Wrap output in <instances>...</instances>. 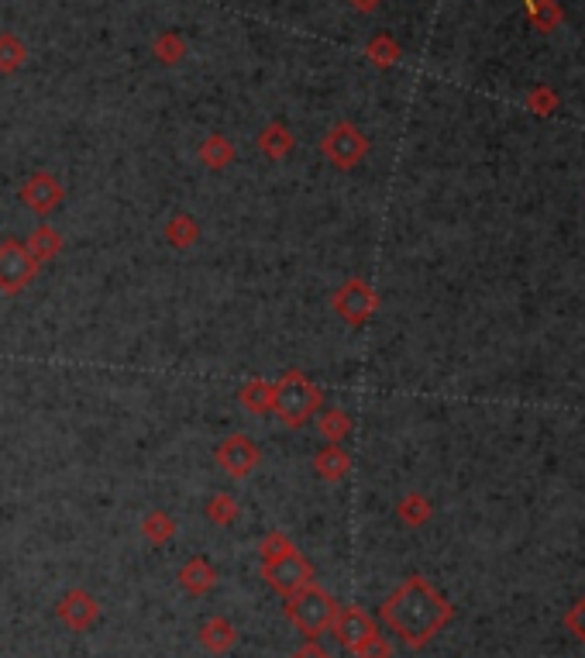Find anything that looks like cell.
I'll use <instances>...</instances> for the list:
<instances>
[{"mask_svg":"<svg viewBox=\"0 0 585 658\" xmlns=\"http://www.w3.org/2000/svg\"><path fill=\"white\" fill-rule=\"evenodd\" d=\"M379 614L410 648H424L427 641L448 624L451 607H448V600L427 583V579L410 576L400 590L382 603Z\"/></svg>","mask_w":585,"mask_h":658,"instance_id":"1","label":"cell"},{"mask_svg":"<svg viewBox=\"0 0 585 658\" xmlns=\"http://www.w3.org/2000/svg\"><path fill=\"white\" fill-rule=\"evenodd\" d=\"M321 407V386L300 369H290L279 383H272V417H279V424H286L290 431H300L310 417L321 414Z\"/></svg>","mask_w":585,"mask_h":658,"instance_id":"2","label":"cell"},{"mask_svg":"<svg viewBox=\"0 0 585 658\" xmlns=\"http://www.w3.org/2000/svg\"><path fill=\"white\" fill-rule=\"evenodd\" d=\"M286 617H290L300 634L321 638L324 631H331L334 617H338V603H334V596L321 590L317 583H307L286 596Z\"/></svg>","mask_w":585,"mask_h":658,"instance_id":"3","label":"cell"},{"mask_svg":"<svg viewBox=\"0 0 585 658\" xmlns=\"http://www.w3.org/2000/svg\"><path fill=\"white\" fill-rule=\"evenodd\" d=\"M331 307L345 324H351V328H362V324L379 311V297H376V290H372L369 283L358 280V276H351V280H345L338 290L331 293Z\"/></svg>","mask_w":585,"mask_h":658,"instance_id":"4","label":"cell"},{"mask_svg":"<svg viewBox=\"0 0 585 658\" xmlns=\"http://www.w3.org/2000/svg\"><path fill=\"white\" fill-rule=\"evenodd\" d=\"M38 276V262L31 259L21 238H4L0 242V293L18 297L25 286Z\"/></svg>","mask_w":585,"mask_h":658,"instance_id":"5","label":"cell"},{"mask_svg":"<svg viewBox=\"0 0 585 658\" xmlns=\"http://www.w3.org/2000/svg\"><path fill=\"white\" fill-rule=\"evenodd\" d=\"M365 152H369V138H365L355 125H348V121L334 125L321 138V156L338 169H355L358 162L365 159Z\"/></svg>","mask_w":585,"mask_h":658,"instance_id":"6","label":"cell"},{"mask_svg":"<svg viewBox=\"0 0 585 658\" xmlns=\"http://www.w3.org/2000/svg\"><path fill=\"white\" fill-rule=\"evenodd\" d=\"M262 579L272 586V590H279L283 596H290V593L300 590V586L314 583V565H310V562L303 559V555L293 548V552L279 555V559L262 562Z\"/></svg>","mask_w":585,"mask_h":658,"instance_id":"7","label":"cell"},{"mask_svg":"<svg viewBox=\"0 0 585 658\" xmlns=\"http://www.w3.org/2000/svg\"><path fill=\"white\" fill-rule=\"evenodd\" d=\"M214 462L228 472L231 479H245L259 469L262 462V448L255 445L248 435H228L221 445L214 448Z\"/></svg>","mask_w":585,"mask_h":658,"instance_id":"8","label":"cell"},{"mask_svg":"<svg viewBox=\"0 0 585 658\" xmlns=\"http://www.w3.org/2000/svg\"><path fill=\"white\" fill-rule=\"evenodd\" d=\"M62 200H66V190H62V183L52 173H31L21 183V204L35 214H52Z\"/></svg>","mask_w":585,"mask_h":658,"instance_id":"9","label":"cell"},{"mask_svg":"<svg viewBox=\"0 0 585 658\" xmlns=\"http://www.w3.org/2000/svg\"><path fill=\"white\" fill-rule=\"evenodd\" d=\"M334 634H338V641L348 648V652H362V645H369L372 638H376V624H372L369 614H362L358 607H345L338 610V617H334Z\"/></svg>","mask_w":585,"mask_h":658,"instance_id":"10","label":"cell"},{"mask_svg":"<svg viewBox=\"0 0 585 658\" xmlns=\"http://www.w3.org/2000/svg\"><path fill=\"white\" fill-rule=\"evenodd\" d=\"M56 614L73 627V631H87V627L100 617V603H97V596H90L87 590H73L59 600Z\"/></svg>","mask_w":585,"mask_h":658,"instance_id":"11","label":"cell"},{"mask_svg":"<svg viewBox=\"0 0 585 658\" xmlns=\"http://www.w3.org/2000/svg\"><path fill=\"white\" fill-rule=\"evenodd\" d=\"M179 583H183L186 593L204 596L217 586V569L210 565V559H204V555H193V559L179 569Z\"/></svg>","mask_w":585,"mask_h":658,"instance_id":"12","label":"cell"},{"mask_svg":"<svg viewBox=\"0 0 585 658\" xmlns=\"http://www.w3.org/2000/svg\"><path fill=\"white\" fill-rule=\"evenodd\" d=\"M314 469H317V476L327 479V483H341V479L351 472V455L341 445L327 441L321 452L314 455Z\"/></svg>","mask_w":585,"mask_h":658,"instance_id":"13","label":"cell"},{"mask_svg":"<svg viewBox=\"0 0 585 658\" xmlns=\"http://www.w3.org/2000/svg\"><path fill=\"white\" fill-rule=\"evenodd\" d=\"M25 249H28L31 259L42 266V262H52L62 252V235L56 228H49V224H38V228L25 238Z\"/></svg>","mask_w":585,"mask_h":658,"instance_id":"14","label":"cell"},{"mask_svg":"<svg viewBox=\"0 0 585 658\" xmlns=\"http://www.w3.org/2000/svg\"><path fill=\"white\" fill-rule=\"evenodd\" d=\"M293 145H296L293 131L286 128V125H279V121H272V125H269V128H262V135H259V149H262V156H265V159H272V162H279V159L290 156Z\"/></svg>","mask_w":585,"mask_h":658,"instance_id":"15","label":"cell"},{"mask_svg":"<svg viewBox=\"0 0 585 658\" xmlns=\"http://www.w3.org/2000/svg\"><path fill=\"white\" fill-rule=\"evenodd\" d=\"M234 641H238V631H234V624L224 621V617H214V621H207L204 627H200V645L214 655L231 652Z\"/></svg>","mask_w":585,"mask_h":658,"instance_id":"16","label":"cell"},{"mask_svg":"<svg viewBox=\"0 0 585 658\" xmlns=\"http://www.w3.org/2000/svg\"><path fill=\"white\" fill-rule=\"evenodd\" d=\"M162 235H166V242L173 245V249H190V245L200 238V224L193 214L179 211L166 221V231H162Z\"/></svg>","mask_w":585,"mask_h":658,"instance_id":"17","label":"cell"},{"mask_svg":"<svg viewBox=\"0 0 585 658\" xmlns=\"http://www.w3.org/2000/svg\"><path fill=\"white\" fill-rule=\"evenodd\" d=\"M238 400L248 414L269 417L272 414V383H265V379H248V383L241 386Z\"/></svg>","mask_w":585,"mask_h":658,"instance_id":"18","label":"cell"},{"mask_svg":"<svg viewBox=\"0 0 585 658\" xmlns=\"http://www.w3.org/2000/svg\"><path fill=\"white\" fill-rule=\"evenodd\" d=\"M234 159H238V149H234V142L224 135H210L204 138V145H200V162H204L207 169H224V166H231Z\"/></svg>","mask_w":585,"mask_h":658,"instance_id":"19","label":"cell"},{"mask_svg":"<svg viewBox=\"0 0 585 658\" xmlns=\"http://www.w3.org/2000/svg\"><path fill=\"white\" fill-rule=\"evenodd\" d=\"M317 431H321L324 441L341 445V441L351 435V414L341 407H327V410H321V417H317Z\"/></svg>","mask_w":585,"mask_h":658,"instance_id":"20","label":"cell"},{"mask_svg":"<svg viewBox=\"0 0 585 658\" xmlns=\"http://www.w3.org/2000/svg\"><path fill=\"white\" fill-rule=\"evenodd\" d=\"M207 517H210V524H217V528H231V524L241 517V503L234 500L231 493H214V497L207 500Z\"/></svg>","mask_w":585,"mask_h":658,"instance_id":"21","label":"cell"},{"mask_svg":"<svg viewBox=\"0 0 585 658\" xmlns=\"http://www.w3.org/2000/svg\"><path fill=\"white\" fill-rule=\"evenodd\" d=\"M142 534H145L148 541H152L155 548L166 545V541H173V534H176L173 514H166V510H152V514H148L145 521H142Z\"/></svg>","mask_w":585,"mask_h":658,"instance_id":"22","label":"cell"},{"mask_svg":"<svg viewBox=\"0 0 585 658\" xmlns=\"http://www.w3.org/2000/svg\"><path fill=\"white\" fill-rule=\"evenodd\" d=\"M28 59V49L21 45L18 35L4 32L0 35V73H14V69H21Z\"/></svg>","mask_w":585,"mask_h":658,"instance_id":"23","label":"cell"},{"mask_svg":"<svg viewBox=\"0 0 585 658\" xmlns=\"http://www.w3.org/2000/svg\"><path fill=\"white\" fill-rule=\"evenodd\" d=\"M183 56H186V45H183V38H179L176 32L159 35V42H155V59H159V63L176 66Z\"/></svg>","mask_w":585,"mask_h":658,"instance_id":"24","label":"cell"},{"mask_svg":"<svg viewBox=\"0 0 585 658\" xmlns=\"http://www.w3.org/2000/svg\"><path fill=\"white\" fill-rule=\"evenodd\" d=\"M400 517L410 524V528H420V524L431 517V503L420 497V493H410V497L400 500Z\"/></svg>","mask_w":585,"mask_h":658,"instance_id":"25","label":"cell"},{"mask_svg":"<svg viewBox=\"0 0 585 658\" xmlns=\"http://www.w3.org/2000/svg\"><path fill=\"white\" fill-rule=\"evenodd\" d=\"M369 59H372L376 66H393L396 59H400V45H396L389 35L372 38V42H369Z\"/></svg>","mask_w":585,"mask_h":658,"instance_id":"26","label":"cell"},{"mask_svg":"<svg viewBox=\"0 0 585 658\" xmlns=\"http://www.w3.org/2000/svg\"><path fill=\"white\" fill-rule=\"evenodd\" d=\"M293 541L286 538L283 531H269L262 538V545H259V552H262V562H269V559H279V555H286V552H293Z\"/></svg>","mask_w":585,"mask_h":658,"instance_id":"27","label":"cell"},{"mask_svg":"<svg viewBox=\"0 0 585 658\" xmlns=\"http://www.w3.org/2000/svg\"><path fill=\"white\" fill-rule=\"evenodd\" d=\"M358 658H393V648H389V641L382 638V634H376V638H372L369 645H362Z\"/></svg>","mask_w":585,"mask_h":658,"instance_id":"28","label":"cell"},{"mask_svg":"<svg viewBox=\"0 0 585 658\" xmlns=\"http://www.w3.org/2000/svg\"><path fill=\"white\" fill-rule=\"evenodd\" d=\"M568 627H572V631L585 641V600L572 610V614H568Z\"/></svg>","mask_w":585,"mask_h":658,"instance_id":"29","label":"cell"},{"mask_svg":"<svg viewBox=\"0 0 585 658\" xmlns=\"http://www.w3.org/2000/svg\"><path fill=\"white\" fill-rule=\"evenodd\" d=\"M293 658H331L324 652L321 645H317V641H307V645L300 648V652H293Z\"/></svg>","mask_w":585,"mask_h":658,"instance_id":"30","label":"cell"},{"mask_svg":"<svg viewBox=\"0 0 585 658\" xmlns=\"http://www.w3.org/2000/svg\"><path fill=\"white\" fill-rule=\"evenodd\" d=\"M351 7H358V11H376L379 0H351Z\"/></svg>","mask_w":585,"mask_h":658,"instance_id":"31","label":"cell"}]
</instances>
